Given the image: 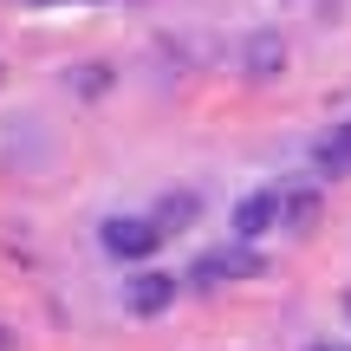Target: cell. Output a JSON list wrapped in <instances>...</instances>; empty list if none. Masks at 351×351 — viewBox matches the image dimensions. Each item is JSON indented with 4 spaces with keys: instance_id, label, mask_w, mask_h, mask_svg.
I'll return each instance as SVG.
<instances>
[{
    "instance_id": "cell-1",
    "label": "cell",
    "mask_w": 351,
    "mask_h": 351,
    "mask_svg": "<svg viewBox=\"0 0 351 351\" xmlns=\"http://www.w3.org/2000/svg\"><path fill=\"white\" fill-rule=\"evenodd\" d=\"M261 254H254V241H228V247H208L195 267H189V280H195L202 293H215V287H234V280H254L261 274Z\"/></svg>"
},
{
    "instance_id": "cell-2",
    "label": "cell",
    "mask_w": 351,
    "mask_h": 351,
    "mask_svg": "<svg viewBox=\"0 0 351 351\" xmlns=\"http://www.w3.org/2000/svg\"><path fill=\"white\" fill-rule=\"evenodd\" d=\"M98 241L117 261H143V254L163 247V221H156V215H111V221L98 228Z\"/></svg>"
},
{
    "instance_id": "cell-3",
    "label": "cell",
    "mask_w": 351,
    "mask_h": 351,
    "mask_svg": "<svg viewBox=\"0 0 351 351\" xmlns=\"http://www.w3.org/2000/svg\"><path fill=\"white\" fill-rule=\"evenodd\" d=\"M274 228H287V215H280V189H254V195L234 208L228 234H234V241H261V234H274Z\"/></svg>"
},
{
    "instance_id": "cell-4",
    "label": "cell",
    "mask_w": 351,
    "mask_h": 351,
    "mask_svg": "<svg viewBox=\"0 0 351 351\" xmlns=\"http://www.w3.org/2000/svg\"><path fill=\"white\" fill-rule=\"evenodd\" d=\"M313 176H332V182L351 176V117H345V124H332L326 137L313 143Z\"/></svg>"
},
{
    "instance_id": "cell-5",
    "label": "cell",
    "mask_w": 351,
    "mask_h": 351,
    "mask_svg": "<svg viewBox=\"0 0 351 351\" xmlns=\"http://www.w3.org/2000/svg\"><path fill=\"white\" fill-rule=\"evenodd\" d=\"M169 300H176V274H137V280H130V293H124V306L137 319H156Z\"/></svg>"
},
{
    "instance_id": "cell-6",
    "label": "cell",
    "mask_w": 351,
    "mask_h": 351,
    "mask_svg": "<svg viewBox=\"0 0 351 351\" xmlns=\"http://www.w3.org/2000/svg\"><path fill=\"white\" fill-rule=\"evenodd\" d=\"M280 215H287V228H313L319 221V189L287 182V189H280Z\"/></svg>"
},
{
    "instance_id": "cell-7",
    "label": "cell",
    "mask_w": 351,
    "mask_h": 351,
    "mask_svg": "<svg viewBox=\"0 0 351 351\" xmlns=\"http://www.w3.org/2000/svg\"><path fill=\"white\" fill-rule=\"evenodd\" d=\"M280 65H287V46L261 33V39H254V46H247V72H254V78H274Z\"/></svg>"
},
{
    "instance_id": "cell-8",
    "label": "cell",
    "mask_w": 351,
    "mask_h": 351,
    "mask_svg": "<svg viewBox=\"0 0 351 351\" xmlns=\"http://www.w3.org/2000/svg\"><path fill=\"white\" fill-rule=\"evenodd\" d=\"M156 221H163V234H169V228H182V221H195V195H163Z\"/></svg>"
},
{
    "instance_id": "cell-9",
    "label": "cell",
    "mask_w": 351,
    "mask_h": 351,
    "mask_svg": "<svg viewBox=\"0 0 351 351\" xmlns=\"http://www.w3.org/2000/svg\"><path fill=\"white\" fill-rule=\"evenodd\" d=\"M306 351H351L345 339H319V345H306Z\"/></svg>"
},
{
    "instance_id": "cell-10",
    "label": "cell",
    "mask_w": 351,
    "mask_h": 351,
    "mask_svg": "<svg viewBox=\"0 0 351 351\" xmlns=\"http://www.w3.org/2000/svg\"><path fill=\"white\" fill-rule=\"evenodd\" d=\"M345 313H351V293H345Z\"/></svg>"
}]
</instances>
